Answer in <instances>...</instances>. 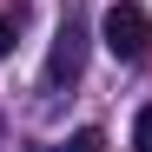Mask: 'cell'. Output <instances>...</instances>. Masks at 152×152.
<instances>
[{
  "mask_svg": "<svg viewBox=\"0 0 152 152\" xmlns=\"http://www.w3.org/2000/svg\"><path fill=\"white\" fill-rule=\"evenodd\" d=\"M99 40H106V53L113 60H145V46H152V20H145V7L139 0H113L106 7V20H99Z\"/></svg>",
  "mask_w": 152,
  "mask_h": 152,
  "instance_id": "1",
  "label": "cell"
},
{
  "mask_svg": "<svg viewBox=\"0 0 152 152\" xmlns=\"http://www.w3.org/2000/svg\"><path fill=\"white\" fill-rule=\"evenodd\" d=\"M80 66H86V33L66 20V27L53 33V53H46V80H53V86H73Z\"/></svg>",
  "mask_w": 152,
  "mask_h": 152,
  "instance_id": "2",
  "label": "cell"
},
{
  "mask_svg": "<svg viewBox=\"0 0 152 152\" xmlns=\"http://www.w3.org/2000/svg\"><path fill=\"white\" fill-rule=\"evenodd\" d=\"M60 152H106V132H99V126H80V132H73Z\"/></svg>",
  "mask_w": 152,
  "mask_h": 152,
  "instance_id": "3",
  "label": "cell"
},
{
  "mask_svg": "<svg viewBox=\"0 0 152 152\" xmlns=\"http://www.w3.org/2000/svg\"><path fill=\"white\" fill-rule=\"evenodd\" d=\"M132 152H152V106H139L132 119Z\"/></svg>",
  "mask_w": 152,
  "mask_h": 152,
  "instance_id": "4",
  "label": "cell"
},
{
  "mask_svg": "<svg viewBox=\"0 0 152 152\" xmlns=\"http://www.w3.org/2000/svg\"><path fill=\"white\" fill-rule=\"evenodd\" d=\"M7 53H13V27L0 20V60H7Z\"/></svg>",
  "mask_w": 152,
  "mask_h": 152,
  "instance_id": "5",
  "label": "cell"
}]
</instances>
